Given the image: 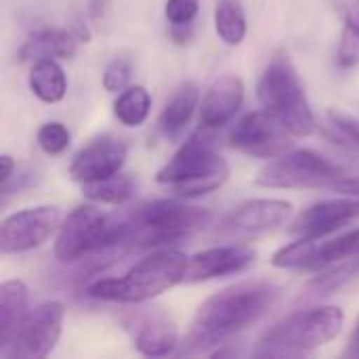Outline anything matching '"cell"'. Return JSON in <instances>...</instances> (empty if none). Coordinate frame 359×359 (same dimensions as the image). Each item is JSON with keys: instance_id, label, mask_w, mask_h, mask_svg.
<instances>
[{"instance_id": "obj_1", "label": "cell", "mask_w": 359, "mask_h": 359, "mask_svg": "<svg viewBox=\"0 0 359 359\" xmlns=\"http://www.w3.org/2000/svg\"><path fill=\"white\" fill-rule=\"evenodd\" d=\"M282 297L271 282H242L208 297L196 311L191 337L198 343H219L257 324Z\"/></svg>"}, {"instance_id": "obj_2", "label": "cell", "mask_w": 359, "mask_h": 359, "mask_svg": "<svg viewBox=\"0 0 359 359\" xmlns=\"http://www.w3.org/2000/svg\"><path fill=\"white\" fill-rule=\"evenodd\" d=\"M187 263L189 257L181 250L162 248L135 263L122 278L95 280L86 294L107 303H147L185 282Z\"/></svg>"}, {"instance_id": "obj_3", "label": "cell", "mask_w": 359, "mask_h": 359, "mask_svg": "<svg viewBox=\"0 0 359 359\" xmlns=\"http://www.w3.org/2000/svg\"><path fill=\"white\" fill-rule=\"evenodd\" d=\"M124 215V248L143 250L177 244L212 221V212L179 200H156L135 206Z\"/></svg>"}, {"instance_id": "obj_4", "label": "cell", "mask_w": 359, "mask_h": 359, "mask_svg": "<svg viewBox=\"0 0 359 359\" xmlns=\"http://www.w3.org/2000/svg\"><path fill=\"white\" fill-rule=\"evenodd\" d=\"M229 162L215 151L210 141L202 137H191L185 145L164 164L156 181L170 189L177 198L191 200L217 191L229 179Z\"/></svg>"}, {"instance_id": "obj_5", "label": "cell", "mask_w": 359, "mask_h": 359, "mask_svg": "<svg viewBox=\"0 0 359 359\" xmlns=\"http://www.w3.org/2000/svg\"><path fill=\"white\" fill-rule=\"evenodd\" d=\"M124 250V215L103 212L93 204L74 208L61 223L55 242V257L63 263Z\"/></svg>"}, {"instance_id": "obj_6", "label": "cell", "mask_w": 359, "mask_h": 359, "mask_svg": "<svg viewBox=\"0 0 359 359\" xmlns=\"http://www.w3.org/2000/svg\"><path fill=\"white\" fill-rule=\"evenodd\" d=\"M257 97L261 105L276 114L294 137H309L316 130V116L288 53H273L259 80Z\"/></svg>"}, {"instance_id": "obj_7", "label": "cell", "mask_w": 359, "mask_h": 359, "mask_svg": "<svg viewBox=\"0 0 359 359\" xmlns=\"http://www.w3.org/2000/svg\"><path fill=\"white\" fill-rule=\"evenodd\" d=\"M345 326V313L341 307L324 305L301 309L282 322L267 328L261 337V345L269 353H303L313 351L334 341Z\"/></svg>"}, {"instance_id": "obj_8", "label": "cell", "mask_w": 359, "mask_h": 359, "mask_svg": "<svg viewBox=\"0 0 359 359\" xmlns=\"http://www.w3.org/2000/svg\"><path fill=\"white\" fill-rule=\"evenodd\" d=\"M339 175L341 168L326 156L313 149H290L263 166L255 183L267 189H303L332 185Z\"/></svg>"}, {"instance_id": "obj_9", "label": "cell", "mask_w": 359, "mask_h": 359, "mask_svg": "<svg viewBox=\"0 0 359 359\" xmlns=\"http://www.w3.org/2000/svg\"><path fill=\"white\" fill-rule=\"evenodd\" d=\"M65 307L48 301L27 311L8 345L0 351L2 359H42L50 355L63 332Z\"/></svg>"}, {"instance_id": "obj_10", "label": "cell", "mask_w": 359, "mask_h": 359, "mask_svg": "<svg viewBox=\"0 0 359 359\" xmlns=\"http://www.w3.org/2000/svg\"><path fill=\"white\" fill-rule=\"evenodd\" d=\"M297 139L290 128L269 109H257L240 118L231 133L229 143L233 149L250 158H278L292 149Z\"/></svg>"}, {"instance_id": "obj_11", "label": "cell", "mask_w": 359, "mask_h": 359, "mask_svg": "<svg viewBox=\"0 0 359 359\" xmlns=\"http://www.w3.org/2000/svg\"><path fill=\"white\" fill-rule=\"evenodd\" d=\"M63 215L57 206L44 204L8 215L0 225V252L23 255L40 248L55 231H59Z\"/></svg>"}, {"instance_id": "obj_12", "label": "cell", "mask_w": 359, "mask_h": 359, "mask_svg": "<svg viewBox=\"0 0 359 359\" xmlns=\"http://www.w3.org/2000/svg\"><path fill=\"white\" fill-rule=\"evenodd\" d=\"M359 219V198L324 200L307 206L290 225V233L297 238H326L345 225Z\"/></svg>"}, {"instance_id": "obj_13", "label": "cell", "mask_w": 359, "mask_h": 359, "mask_svg": "<svg viewBox=\"0 0 359 359\" xmlns=\"http://www.w3.org/2000/svg\"><path fill=\"white\" fill-rule=\"evenodd\" d=\"M128 156L124 141L114 137H101L88 143L69 164V177L80 185L107 179L122 170Z\"/></svg>"}, {"instance_id": "obj_14", "label": "cell", "mask_w": 359, "mask_h": 359, "mask_svg": "<svg viewBox=\"0 0 359 359\" xmlns=\"http://www.w3.org/2000/svg\"><path fill=\"white\" fill-rule=\"evenodd\" d=\"M126 328L133 330V341L137 351L147 358L170 355L179 345L177 324L160 307H151L135 313L126 322Z\"/></svg>"}, {"instance_id": "obj_15", "label": "cell", "mask_w": 359, "mask_h": 359, "mask_svg": "<svg viewBox=\"0 0 359 359\" xmlns=\"http://www.w3.org/2000/svg\"><path fill=\"white\" fill-rule=\"evenodd\" d=\"M255 259H257L255 248L244 246V244L215 246V248H208L189 257L185 282L196 284V282H208L215 278L240 273L248 269L255 263Z\"/></svg>"}, {"instance_id": "obj_16", "label": "cell", "mask_w": 359, "mask_h": 359, "mask_svg": "<svg viewBox=\"0 0 359 359\" xmlns=\"http://www.w3.org/2000/svg\"><path fill=\"white\" fill-rule=\"evenodd\" d=\"M292 217V204L276 198H255L242 202L223 223L231 233H265L286 225Z\"/></svg>"}, {"instance_id": "obj_17", "label": "cell", "mask_w": 359, "mask_h": 359, "mask_svg": "<svg viewBox=\"0 0 359 359\" xmlns=\"http://www.w3.org/2000/svg\"><path fill=\"white\" fill-rule=\"evenodd\" d=\"M244 80L236 74L217 78L202 97L200 124L206 130L225 126L244 103Z\"/></svg>"}, {"instance_id": "obj_18", "label": "cell", "mask_w": 359, "mask_h": 359, "mask_svg": "<svg viewBox=\"0 0 359 359\" xmlns=\"http://www.w3.org/2000/svg\"><path fill=\"white\" fill-rule=\"evenodd\" d=\"M78 40L67 29L44 27L34 32L21 46V61H38V59H69L76 55Z\"/></svg>"}, {"instance_id": "obj_19", "label": "cell", "mask_w": 359, "mask_h": 359, "mask_svg": "<svg viewBox=\"0 0 359 359\" xmlns=\"http://www.w3.org/2000/svg\"><path fill=\"white\" fill-rule=\"evenodd\" d=\"M200 107V88L194 82L181 84L160 114V130L168 141H177Z\"/></svg>"}, {"instance_id": "obj_20", "label": "cell", "mask_w": 359, "mask_h": 359, "mask_svg": "<svg viewBox=\"0 0 359 359\" xmlns=\"http://www.w3.org/2000/svg\"><path fill=\"white\" fill-rule=\"evenodd\" d=\"M27 286L21 280L0 284V351L8 345L15 330L27 316Z\"/></svg>"}, {"instance_id": "obj_21", "label": "cell", "mask_w": 359, "mask_h": 359, "mask_svg": "<svg viewBox=\"0 0 359 359\" xmlns=\"http://www.w3.org/2000/svg\"><path fill=\"white\" fill-rule=\"evenodd\" d=\"M29 90L42 103H59L67 93V78L57 59H38L34 61L27 78Z\"/></svg>"}, {"instance_id": "obj_22", "label": "cell", "mask_w": 359, "mask_h": 359, "mask_svg": "<svg viewBox=\"0 0 359 359\" xmlns=\"http://www.w3.org/2000/svg\"><path fill=\"white\" fill-rule=\"evenodd\" d=\"M322 238H299L297 242L282 246L273 257L271 265L278 269H297V271H320L324 269L320 257Z\"/></svg>"}, {"instance_id": "obj_23", "label": "cell", "mask_w": 359, "mask_h": 359, "mask_svg": "<svg viewBox=\"0 0 359 359\" xmlns=\"http://www.w3.org/2000/svg\"><path fill=\"white\" fill-rule=\"evenodd\" d=\"M334 4L343 17L337 61L341 67H355L359 65V0H334Z\"/></svg>"}, {"instance_id": "obj_24", "label": "cell", "mask_w": 359, "mask_h": 359, "mask_svg": "<svg viewBox=\"0 0 359 359\" xmlns=\"http://www.w3.org/2000/svg\"><path fill=\"white\" fill-rule=\"evenodd\" d=\"M82 194H84V198H88L95 204L120 206V204L128 202L135 196V181L128 175L116 172V175H111L107 179L84 183Z\"/></svg>"}, {"instance_id": "obj_25", "label": "cell", "mask_w": 359, "mask_h": 359, "mask_svg": "<svg viewBox=\"0 0 359 359\" xmlns=\"http://www.w3.org/2000/svg\"><path fill=\"white\" fill-rule=\"evenodd\" d=\"M215 27L219 38L229 44L238 46L246 38V13L240 0H219L215 8Z\"/></svg>"}, {"instance_id": "obj_26", "label": "cell", "mask_w": 359, "mask_h": 359, "mask_svg": "<svg viewBox=\"0 0 359 359\" xmlns=\"http://www.w3.org/2000/svg\"><path fill=\"white\" fill-rule=\"evenodd\" d=\"M151 109V97L147 93L145 86H126L124 90H120L116 103H114V114L116 118L128 126V128H137L141 126Z\"/></svg>"}, {"instance_id": "obj_27", "label": "cell", "mask_w": 359, "mask_h": 359, "mask_svg": "<svg viewBox=\"0 0 359 359\" xmlns=\"http://www.w3.org/2000/svg\"><path fill=\"white\" fill-rule=\"evenodd\" d=\"M359 255V227L345 233V236H339L334 240H328V242H322L320 246V257H322V265L328 267L332 263H339V261H345V259H355Z\"/></svg>"}, {"instance_id": "obj_28", "label": "cell", "mask_w": 359, "mask_h": 359, "mask_svg": "<svg viewBox=\"0 0 359 359\" xmlns=\"http://www.w3.org/2000/svg\"><path fill=\"white\" fill-rule=\"evenodd\" d=\"M358 273H359V261H355V263H349V265H343V267H339V269H334V271H330V273H326V276H322V278L313 280V282L309 284L307 292H309V297H313V299L328 297V294L337 292L339 288H343V286H345L349 280H353Z\"/></svg>"}, {"instance_id": "obj_29", "label": "cell", "mask_w": 359, "mask_h": 359, "mask_svg": "<svg viewBox=\"0 0 359 359\" xmlns=\"http://www.w3.org/2000/svg\"><path fill=\"white\" fill-rule=\"evenodd\" d=\"M69 130L61 122H46L38 128L36 141L46 156H59L69 147Z\"/></svg>"}, {"instance_id": "obj_30", "label": "cell", "mask_w": 359, "mask_h": 359, "mask_svg": "<svg viewBox=\"0 0 359 359\" xmlns=\"http://www.w3.org/2000/svg\"><path fill=\"white\" fill-rule=\"evenodd\" d=\"M130 63L128 59L124 57H116L111 59L105 69H103V88L109 90V93H118V90H124L128 86V80H130Z\"/></svg>"}, {"instance_id": "obj_31", "label": "cell", "mask_w": 359, "mask_h": 359, "mask_svg": "<svg viewBox=\"0 0 359 359\" xmlns=\"http://www.w3.org/2000/svg\"><path fill=\"white\" fill-rule=\"evenodd\" d=\"M200 11V0H166L164 15L172 27H189Z\"/></svg>"}, {"instance_id": "obj_32", "label": "cell", "mask_w": 359, "mask_h": 359, "mask_svg": "<svg viewBox=\"0 0 359 359\" xmlns=\"http://www.w3.org/2000/svg\"><path fill=\"white\" fill-rule=\"evenodd\" d=\"M328 120L332 122V126L337 130H341L349 141H353L355 145H359V118L358 116H351L343 109H328Z\"/></svg>"}, {"instance_id": "obj_33", "label": "cell", "mask_w": 359, "mask_h": 359, "mask_svg": "<svg viewBox=\"0 0 359 359\" xmlns=\"http://www.w3.org/2000/svg\"><path fill=\"white\" fill-rule=\"evenodd\" d=\"M330 187H332L334 191L343 194V196H353V198H359V177L337 179Z\"/></svg>"}, {"instance_id": "obj_34", "label": "cell", "mask_w": 359, "mask_h": 359, "mask_svg": "<svg viewBox=\"0 0 359 359\" xmlns=\"http://www.w3.org/2000/svg\"><path fill=\"white\" fill-rule=\"evenodd\" d=\"M0 166H2V170H0V181H2V187H6L8 183H11V179H13V175H15V162H13V158L8 156V154H2L0 156Z\"/></svg>"}, {"instance_id": "obj_35", "label": "cell", "mask_w": 359, "mask_h": 359, "mask_svg": "<svg viewBox=\"0 0 359 359\" xmlns=\"http://www.w3.org/2000/svg\"><path fill=\"white\" fill-rule=\"evenodd\" d=\"M345 355L359 358V322H358V326H355V330H353V334H351V339H349V345H347Z\"/></svg>"}]
</instances>
